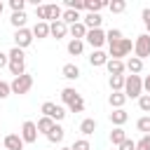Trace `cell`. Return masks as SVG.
<instances>
[{"label": "cell", "mask_w": 150, "mask_h": 150, "mask_svg": "<svg viewBox=\"0 0 150 150\" xmlns=\"http://www.w3.org/2000/svg\"><path fill=\"white\" fill-rule=\"evenodd\" d=\"M61 14H63V9L59 5H47V23L49 21H61Z\"/></svg>", "instance_id": "7402d4cb"}, {"label": "cell", "mask_w": 150, "mask_h": 150, "mask_svg": "<svg viewBox=\"0 0 150 150\" xmlns=\"http://www.w3.org/2000/svg\"><path fill=\"white\" fill-rule=\"evenodd\" d=\"M124 101H127V96H124V91H112L110 94V98H108V103L117 110V108H122L124 105Z\"/></svg>", "instance_id": "cb8c5ba5"}, {"label": "cell", "mask_w": 150, "mask_h": 150, "mask_svg": "<svg viewBox=\"0 0 150 150\" xmlns=\"http://www.w3.org/2000/svg\"><path fill=\"white\" fill-rule=\"evenodd\" d=\"M136 129H138V131H143V136H145V134H150V115H143V117L136 122Z\"/></svg>", "instance_id": "d6a6232c"}, {"label": "cell", "mask_w": 150, "mask_h": 150, "mask_svg": "<svg viewBox=\"0 0 150 150\" xmlns=\"http://www.w3.org/2000/svg\"><path fill=\"white\" fill-rule=\"evenodd\" d=\"M131 49H134V42H131L129 38H122V40H117V42L110 45V54H108V59H117V61H122V56H127Z\"/></svg>", "instance_id": "277c9868"}, {"label": "cell", "mask_w": 150, "mask_h": 150, "mask_svg": "<svg viewBox=\"0 0 150 150\" xmlns=\"http://www.w3.org/2000/svg\"><path fill=\"white\" fill-rule=\"evenodd\" d=\"M136 150H150V134H145L136 141Z\"/></svg>", "instance_id": "8d00e7d4"}, {"label": "cell", "mask_w": 150, "mask_h": 150, "mask_svg": "<svg viewBox=\"0 0 150 150\" xmlns=\"http://www.w3.org/2000/svg\"><path fill=\"white\" fill-rule=\"evenodd\" d=\"M108 9H110L112 14H122V12L127 9V2H124V0H112V2H108Z\"/></svg>", "instance_id": "1f68e13d"}, {"label": "cell", "mask_w": 150, "mask_h": 150, "mask_svg": "<svg viewBox=\"0 0 150 150\" xmlns=\"http://www.w3.org/2000/svg\"><path fill=\"white\" fill-rule=\"evenodd\" d=\"M103 7H108L105 0H84V9H87L89 14H98Z\"/></svg>", "instance_id": "2e32d148"}, {"label": "cell", "mask_w": 150, "mask_h": 150, "mask_svg": "<svg viewBox=\"0 0 150 150\" xmlns=\"http://www.w3.org/2000/svg\"><path fill=\"white\" fill-rule=\"evenodd\" d=\"M101 21H103L101 14H89V12H87L84 19H82V23H84L87 30H91V28H101Z\"/></svg>", "instance_id": "4fadbf2b"}, {"label": "cell", "mask_w": 150, "mask_h": 150, "mask_svg": "<svg viewBox=\"0 0 150 150\" xmlns=\"http://www.w3.org/2000/svg\"><path fill=\"white\" fill-rule=\"evenodd\" d=\"M145 28H148V35H150V23H145Z\"/></svg>", "instance_id": "bcb514c9"}, {"label": "cell", "mask_w": 150, "mask_h": 150, "mask_svg": "<svg viewBox=\"0 0 150 150\" xmlns=\"http://www.w3.org/2000/svg\"><path fill=\"white\" fill-rule=\"evenodd\" d=\"M138 108L143 112H150V94H141L138 96Z\"/></svg>", "instance_id": "e575fe53"}, {"label": "cell", "mask_w": 150, "mask_h": 150, "mask_svg": "<svg viewBox=\"0 0 150 150\" xmlns=\"http://www.w3.org/2000/svg\"><path fill=\"white\" fill-rule=\"evenodd\" d=\"M9 94H12V89H9V84L0 80V101H2V98H7Z\"/></svg>", "instance_id": "b9f144b4"}, {"label": "cell", "mask_w": 150, "mask_h": 150, "mask_svg": "<svg viewBox=\"0 0 150 150\" xmlns=\"http://www.w3.org/2000/svg\"><path fill=\"white\" fill-rule=\"evenodd\" d=\"M66 33H68V26H66L63 21H52V23H49V35H52V38L59 40V38H63Z\"/></svg>", "instance_id": "7c38bea8"}, {"label": "cell", "mask_w": 150, "mask_h": 150, "mask_svg": "<svg viewBox=\"0 0 150 150\" xmlns=\"http://www.w3.org/2000/svg\"><path fill=\"white\" fill-rule=\"evenodd\" d=\"M120 150H136V141H131V138H124L120 145H117Z\"/></svg>", "instance_id": "60d3db41"}, {"label": "cell", "mask_w": 150, "mask_h": 150, "mask_svg": "<svg viewBox=\"0 0 150 150\" xmlns=\"http://www.w3.org/2000/svg\"><path fill=\"white\" fill-rule=\"evenodd\" d=\"M9 7H12V12H23L26 0H9Z\"/></svg>", "instance_id": "f35d334b"}, {"label": "cell", "mask_w": 150, "mask_h": 150, "mask_svg": "<svg viewBox=\"0 0 150 150\" xmlns=\"http://www.w3.org/2000/svg\"><path fill=\"white\" fill-rule=\"evenodd\" d=\"M105 68H108V73L110 75H122L127 68H124V61H117V59H108L105 61Z\"/></svg>", "instance_id": "9a60e30c"}, {"label": "cell", "mask_w": 150, "mask_h": 150, "mask_svg": "<svg viewBox=\"0 0 150 150\" xmlns=\"http://www.w3.org/2000/svg\"><path fill=\"white\" fill-rule=\"evenodd\" d=\"M30 33H33V38L42 40V38H47V35H49V23H47V21H38V23L30 28Z\"/></svg>", "instance_id": "5bb4252c"}, {"label": "cell", "mask_w": 150, "mask_h": 150, "mask_svg": "<svg viewBox=\"0 0 150 150\" xmlns=\"http://www.w3.org/2000/svg\"><path fill=\"white\" fill-rule=\"evenodd\" d=\"M54 124H56V122H54V120H49V117H40V120H38V124H35V127H38V131H42V134H45V136H47V134H49V131H52V129H54Z\"/></svg>", "instance_id": "d4e9b609"}, {"label": "cell", "mask_w": 150, "mask_h": 150, "mask_svg": "<svg viewBox=\"0 0 150 150\" xmlns=\"http://www.w3.org/2000/svg\"><path fill=\"white\" fill-rule=\"evenodd\" d=\"M35 14L40 21H47V5H35Z\"/></svg>", "instance_id": "ab89813d"}, {"label": "cell", "mask_w": 150, "mask_h": 150, "mask_svg": "<svg viewBox=\"0 0 150 150\" xmlns=\"http://www.w3.org/2000/svg\"><path fill=\"white\" fill-rule=\"evenodd\" d=\"M70 150H91V145H89L87 138H77V141L70 145Z\"/></svg>", "instance_id": "d590c367"}, {"label": "cell", "mask_w": 150, "mask_h": 150, "mask_svg": "<svg viewBox=\"0 0 150 150\" xmlns=\"http://www.w3.org/2000/svg\"><path fill=\"white\" fill-rule=\"evenodd\" d=\"M127 120H129V115H127V110H124V108H117V110H112V112H110V122H112L115 127H122Z\"/></svg>", "instance_id": "e0dca14e"}, {"label": "cell", "mask_w": 150, "mask_h": 150, "mask_svg": "<svg viewBox=\"0 0 150 150\" xmlns=\"http://www.w3.org/2000/svg\"><path fill=\"white\" fill-rule=\"evenodd\" d=\"M134 54H136V59H148L150 56V35L148 33H141L138 38H136V42H134Z\"/></svg>", "instance_id": "8992f818"}, {"label": "cell", "mask_w": 150, "mask_h": 150, "mask_svg": "<svg viewBox=\"0 0 150 150\" xmlns=\"http://www.w3.org/2000/svg\"><path fill=\"white\" fill-rule=\"evenodd\" d=\"M141 16H143V23H150V7H145Z\"/></svg>", "instance_id": "7bdbcfd3"}, {"label": "cell", "mask_w": 150, "mask_h": 150, "mask_svg": "<svg viewBox=\"0 0 150 150\" xmlns=\"http://www.w3.org/2000/svg\"><path fill=\"white\" fill-rule=\"evenodd\" d=\"M124 138H127V131H124L122 127H115V129L110 131V143H112V145H120Z\"/></svg>", "instance_id": "f546056e"}, {"label": "cell", "mask_w": 150, "mask_h": 150, "mask_svg": "<svg viewBox=\"0 0 150 150\" xmlns=\"http://www.w3.org/2000/svg\"><path fill=\"white\" fill-rule=\"evenodd\" d=\"M143 89H145V91H148V94H150V75H148V77H145V80H143Z\"/></svg>", "instance_id": "f6af8a7d"}, {"label": "cell", "mask_w": 150, "mask_h": 150, "mask_svg": "<svg viewBox=\"0 0 150 150\" xmlns=\"http://www.w3.org/2000/svg\"><path fill=\"white\" fill-rule=\"evenodd\" d=\"M124 68H127L131 75H138V73L143 70V61H141V59H136V56H129V61L124 63Z\"/></svg>", "instance_id": "ffe728a7"}, {"label": "cell", "mask_w": 150, "mask_h": 150, "mask_svg": "<svg viewBox=\"0 0 150 150\" xmlns=\"http://www.w3.org/2000/svg\"><path fill=\"white\" fill-rule=\"evenodd\" d=\"M117 40H122V30H120V28H110V30L105 33V42L112 45V42H117Z\"/></svg>", "instance_id": "836d02e7"}, {"label": "cell", "mask_w": 150, "mask_h": 150, "mask_svg": "<svg viewBox=\"0 0 150 150\" xmlns=\"http://www.w3.org/2000/svg\"><path fill=\"white\" fill-rule=\"evenodd\" d=\"M68 33L73 35V40H82V38L87 35V28H84V23H82V21H77V23L68 26Z\"/></svg>", "instance_id": "ac0fdd59"}, {"label": "cell", "mask_w": 150, "mask_h": 150, "mask_svg": "<svg viewBox=\"0 0 150 150\" xmlns=\"http://www.w3.org/2000/svg\"><path fill=\"white\" fill-rule=\"evenodd\" d=\"M63 136H66V131L59 127V124H54V129L47 134V138H49V143H61L63 141Z\"/></svg>", "instance_id": "f1b7e54d"}, {"label": "cell", "mask_w": 150, "mask_h": 150, "mask_svg": "<svg viewBox=\"0 0 150 150\" xmlns=\"http://www.w3.org/2000/svg\"><path fill=\"white\" fill-rule=\"evenodd\" d=\"M7 63H9V59H7V54H2V52H0V68H5Z\"/></svg>", "instance_id": "ee69618b"}, {"label": "cell", "mask_w": 150, "mask_h": 150, "mask_svg": "<svg viewBox=\"0 0 150 150\" xmlns=\"http://www.w3.org/2000/svg\"><path fill=\"white\" fill-rule=\"evenodd\" d=\"M66 7L80 12V9H84V0H66Z\"/></svg>", "instance_id": "74e56055"}, {"label": "cell", "mask_w": 150, "mask_h": 150, "mask_svg": "<svg viewBox=\"0 0 150 150\" xmlns=\"http://www.w3.org/2000/svg\"><path fill=\"white\" fill-rule=\"evenodd\" d=\"M61 21H63L66 26H73V23L80 21V12H75V9H66V12L61 14Z\"/></svg>", "instance_id": "603a6c76"}, {"label": "cell", "mask_w": 150, "mask_h": 150, "mask_svg": "<svg viewBox=\"0 0 150 150\" xmlns=\"http://www.w3.org/2000/svg\"><path fill=\"white\" fill-rule=\"evenodd\" d=\"M40 110H42V117H49V120H54V122H59V120H63V117H66V110H63L61 105L52 103V101H45Z\"/></svg>", "instance_id": "52a82bcc"}, {"label": "cell", "mask_w": 150, "mask_h": 150, "mask_svg": "<svg viewBox=\"0 0 150 150\" xmlns=\"http://www.w3.org/2000/svg\"><path fill=\"white\" fill-rule=\"evenodd\" d=\"M124 96L127 98H138L143 94V80L141 75H124Z\"/></svg>", "instance_id": "3957f363"}, {"label": "cell", "mask_w": 150, "mask_h": 150, "mask_svg": "<svg viewBox=\"0 0 150 150\" xmlns=\"http://www.w3.org/2000/svg\"><path fill=\"white\" fill-rule=\"evenodd\" d=\"M30 42H33V33H30V28H19V30L14 33V47L26 49Z\"/></svg>", "instance_id": "9c48e42d"}, {"label": "cell", "mask_w": 150, "mask_h": 150, "mask_svg": "<svg viewBox=\"0 0 150 150\" xmlns=\"http://www.w3.org/2000/svg\"><path fill=\"white\" fill-rule=\"evenodd\" d=\"M84 40H87L94 49H101V47H103V42H105V33H103L101 28H91V30H87Z\"/></svg>", "instance_id": "30bf717a"}, {"label": "cell", "mask_w": 150, "mask_h": 150, "mask_svg": "<svg viewBox=\"0 0 150 150\" xmlns=\"http://www.w3.org/2000/svg\"><path fill=\"white\" fill-rule=\"evenodd\" d=\"M105 61H108V54L103 49H94L91 56H89V63L91 66H105Z\"/></svg>", "instance_id": "d6986e66"}, {"label": "cell", "mask_w": 150, "mask_h": 150, "mask_svg": "<svg viewBox=\"0 0 150 150\" xmlns=\"http://www.w3.org/2000/svg\"><path fill=\"white\" fill-rule=\"evenodd\" d=\"M12 26L19 30V28H26V12H12Z\"/></svg>", "instance_id": "4316f807"}, {"label": "cell", "mask_w": 150, "mask_h": 150, "mask_svg": "<svg viewBox=\"0 0 150 150\" xmlns=\"http://www.w3.org/2000/svg\"><path fill=\"white\" fill-rule=\"evenodd\" d=\"M61 101L68 105V110H70V112H82V110H84V98H82L73 87L61 89Z\"/></svg>", "instance_id": "7a4b0ae2"}, {"label": "cell", "mask_w": 150, "mask_h": 150, "mask_svg": "<svg viewBox=\"0 0 150 150\" xmlns=\"http://www.w3.org/2000/svg\"><path fill=\"white\" fill-rule=\"evenodd\" d=\"M2 9H5V5H2V2H0V14H2Z\"/></svg>", "instance_id": "7dc6e473"}, {"label": "cell", "mask_w": 150, "mask_h": 150, "mask_svg": "<svg viewBox=\"0 0 150 150\" xmlns=\"http://www.w3.org/2000/svg\"><path fill=\"white\" fill-rule=\"evenodd\" d=\"M108 84H110L112 91H122V89H124V75H110Z\"/></svg>", "instance_id": "4dcf8cb0"}, {"label": "cell", "mask_w": 150, "mask_h": 150, "mask_svg": "<svg viewBox=\"0 0 150 150\" xmlns=\"http://www.w3.org/2000/svg\"><path fill=\"white\" fill-rule=\"evenodd\" d=\"M7 59H9V73L14 75V77H19V75H23L26 73V54H23V49H19V47H12L9 52H7Z\"/></svg>", "instance_id": "6da1fadb"}, {"label": "cell", "mask_w": 150, "mask_h": 150, "mask_svg": "<svg viewBox=\"0 0 150 150\" xmlns=\"http://www.w3.org/2000/svg\"><path fill=\"white\" fill-rule=\"evenodd\" d=\"M30 87H33V75H28V73H23V75H19V77H14L12 80V84H9V89H12V94H28L30 91Z\"/></svg>", "instance_id": "5b68a950"}, {"label": "cell", "mask_w": 150, "mask_h": 150, "mask_svg": "<svg viewBox=\"0 0 150 150\" xmlns=\"http://www.w3.org/2000/svg\"><path fill=\"white\" fill-rule=\"evenodd\" d=\"M61 73H63L66 80H77V77H80V68H77L75 63H66V66L61 68Z\"/></svg>", "instance_id": "44dd1931"}, {"label": "cell", "mask_w": 150, "mask_h": 150, "mask_svg": "<svg viewBox=\"0 0 150 150\" xmlns=\"http://www.w3.org/2000/svg\"><path fill=\"white\" fill-rule=\"evenodd\" d=\"M80 131H82L84 136H91V134L96 131V120H91V117L82 120V122H80Z\"/></svg>", "instance_id": "484cf974"}, {"label": "cell", "mask_w": 150, "mask_h": 150, "mask_svg": "<svg viewBox=\"0 0 150 150\" xmlns=\"http://www.w3.org/2000/svg\"><path fill=\"white\" fill-rule=\"evenodd\" d=\"M21 141L23 143H35L38 141V127H35V122H30V120H26L23 124H21Z\"/></svg>", "instance_id": "ba28073f"}, {"label": "cell", "mask_w": 150, "mask_h": 150, "mask_svg": "<svg viewBox=\"0 0 150 150\" xmlns=\"http://www.w3.org/2000/svg\"><path fill=\"white\" fill-rule=\"evenodd\" d=\"M61 150H70V145H66V148H61Z\"/></svg>", "instance_id": "c3c4849f"}, {"label": "cell", "mask_w": 150, "mask_h": 150, "mask_svg": "<svg viewBox=\"0 0 150 150\" xmlns=\"http://www.w3.org/2000/svg\"><path fill=\"white\" fill-rule=\"evenodd\" d=\"M82 52H84V42L82 40H70L68 42V54L70 56H80Z\"/></svg>", "instance_id": "83f0119b"}, {"label": "cell", "mask_w": 150, "mask_h": 150, "mask_svg": "<svg viewBox=\"0 0 150 150\" xmlns=\"http://www.w3.org/2000/svg\"><path fill=\"white\" fill-rule=\"evenodd\" d=\"M5 150H23V141L19 134H9L5 136Z\"/></svg>", "instance_id": "8fae6325"}]
</instances>
